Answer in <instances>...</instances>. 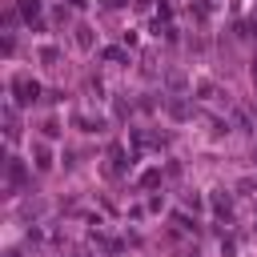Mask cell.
Masks as SVG:
<instances>
[{"label": "cell", "mask_w": 257, "mask_h": 257, "mask_svg": "<svg viewBox=\"0 0 257 257\" xmlns=\"http://www.w3.org/2000/svg\"><path fill=\"white\" fill-rule=\"evenodd\" d=\"M12 88H16V100H24V104H28V100H36V92H40V84H36V80H28V76H20Z\"/></svg>", "instance_id": "obj_1"}, {"label": "cell", "mask_w": 257, "mask_h": 257, "mask_svg": "<svg viewBox=\"0 0 257 257\" xmlns=\"http://www.w3.org/2000/svg\"><path fill=\"white\" fill-rule=\"evenodd\" d=\"M20 8H24V16H28V20H36V16H40V0H20Z\"/></svg>", "instance_id": "obj_2"}]
</instances>
